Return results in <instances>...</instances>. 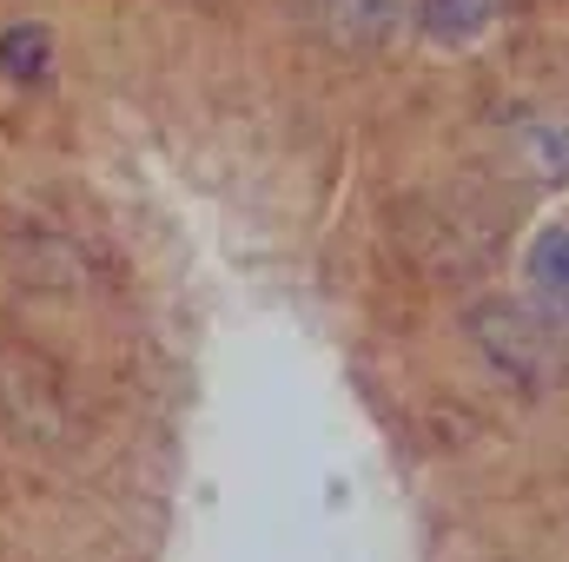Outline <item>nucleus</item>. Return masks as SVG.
Instances as JSON below:
<instances>
[{
	"mask_svg": "<svg viewBox=\"0 0 569 562\" xmlns=\"http://www.w3.org/2000/svg\"><path fill=\"white\" fill-rule=\"evenodd\" d=\"M318 20L345 53H371V47H391L405 7L398 0H318Z\"/></svg>",
	"mask_w": 569,
	"mask_h": 562,
	"instance_id": "nucleus-2",
	"label": "nucleus"
},
{
	"mask_svg": "<svg viewBox=\"0 0 569 562\" xmlns=\"http://www.w3.org/2000/svg\"><path fill=\"white\" fill-rule=\"evenodd\" d=\"M497 13H503V0H418V27H425V40H437V47L483 40L497 27Z\"/></svg>",
	"mask_w": 569,
	"mask_h": 562,
	"instance_id": "nucleus-4",
	"label": "nucleus"
},
{
	"mask_svg": "<svg viewBox=\"0 0 569 562\" xmlns=\"http://www.w3.org/2000/svg\"><path fill=\"white\" fill-rule=\"evenodd\" d=\"M530 284H537V298H543L550 318H569V232L563 225H550L530 245Z\"/></svg>",
	"mask_w": 569,
	"mask_h": 562,
	"instance_id": "nucleus-6",
	"label": "nucleus"
},
{
	"mask_svg": "<svg viewBox=\"0 0 569 562\" xmlns=\"http://www.w3.org/2000/svg\"><path fill=\"white\" fill-rule=\"evenodd\" d=\"M510 165L537 185H563L569 179V120H523L510 133Z\"/></svg>",
	"mask_w": 569,
	"mask_h": 562,
	"instance_id": "nucleus-3",
	"label": "nucleus"
},
{
	"mask_svg": "<svg viewBox=\"0 0 569 562\" xmlns=\"http://www.w3.org/2000/svg\"><path fill=\"white\" fill-rule=\"evenodd\" d=\"M470 331H477V344H483L503 371H517V378H530V364H557L550 331H543L537 311H523V304H483Z\"/></svg>",
	"mask_w": 569,
	"mask_h": 562,
	"instance_id": "nucleus-1",
	"label": "nucleus"
},
{
	"mask_svg": "<svg viewBox=\"0 0 569 562\" xmlns=\"http://www.w3.org/2000/svg\"><path fill=\"white\" fill-rule=\"evenodd\" d=\"M0 73H7L20 93L47 87V73H53V33H47L40 20H13V27L0 33Z\"/></svg>",
	"mask_w": 569,
	"mask_h": 562,
	"instance_id": "nucleus-5",
	"label": "nucleus"
}]
</instances>
